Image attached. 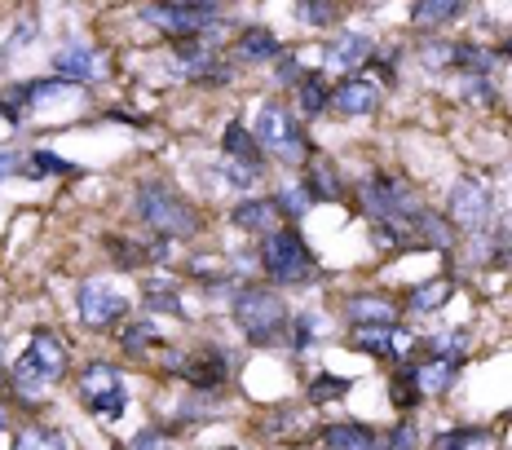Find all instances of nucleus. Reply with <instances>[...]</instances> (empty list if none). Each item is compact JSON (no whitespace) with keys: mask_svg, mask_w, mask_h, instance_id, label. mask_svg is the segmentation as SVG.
Segmentation results:
<instances>
[{"mask_svg":"<svg viewBox=\"0 0 512 450\" xmlns=\"http://www.w3.org/2000/svg\"><path fill=\"white\" fill-rule=\"evenodd\" d=\"M451 62L455 67H464V71H490V53L486 49H477V45H451Z\"/></svg>","mask_w":512,"mask_h":450,"instance_id":"nucleus-32","label":"nucleus"},{"mask_svg":"<svg viewBox=\"0 0 512 450\" xmlns=\"http://www.w3.org/2000/svg\"><path fill=\"white\" fill-rule=\"evenodd\" d=\"M234 49H239L243 62H274V58H279V40H274L270 27H248Z\"/></svg>","mask_w":512,"mask_h":450,"instance_id":"nucleus-19","label":"nucleus"},{"mask_svg":"<svg viewBox=\"0 0 512 450\" xmlns=\"http://www.w3.org/2000/svg\"><path fill=\"white\" fill-rule=\"evenodd\" d=\"M226 450H230V446H226Z\"/></svg>","mask_w":512,"mask_h":450,"instance_id":"nucleus-46","label":"nucleus"},{"mask_svg":"<svg viewBox=\"0 0 512 450\" xmlns=\"http://www.w3.org/2000/svg\"><path fill=\"white\" fill-rule=\"evenodd\" d=\"M221 146H226V155L234 159V164H248V168L261 173V146H256V137H248V128H243V124H226Z\"/></svg>","mask_w":512,"mask_h":450,"instance_id":"nucleus-21","label":"nucleus"},{"mask_svg":"<svg viewBox=\"0 0 512 450\" xmlns=\"http://www.w3.org/2000/svg\"><path fill=\"white\" fill-rule=\"evenodd\" d=\"M349 393V380H340V375H318L314 384H309V402H340Z\"/></svg>","mask_w":512,"mask_h":450,"instance_id":"nucleus-30","label":"nucleus"},{"mask_svg":"<svg viewBox=\"0 0 512 450\" xmlns=\"http://www.w3.org/2000/svg\"><path fill=\"white\" fill-rule=\"evenodd\" d=\"M120 345H124L128 353H151V349L164 345V340H159L155 323H133V327H124V331H120Z\"/></svg>","mask_w":512,"mask_h":450,"instance_id":"nucleus-26","label":"nucleus"},{"mask_svg":"<svg viewBox=\"0 0 512 450\" xmlns=\"http://www.w3.org/2000/svg\"><path fill=\"white\" fill-rule=\"evenodd\" d=\"M164 5H181V9H212V5H221V0H164Z\"/></svg>","mask_w":512,"mask_h":450,"instance_id":"nucleus-40","label":"nucleus"},{"mask_svg":"<svg viewBox=\"0 0 512 450\" xmlns=\"http://www.w3.org/2000/svg\"><path fill=\"white\" fill-rule=\"evenodd\" d=\"M53 71L58 75H67L71 84H89L93 80V49H84V45H67V49H58L53 53Z\"/></svg>","mask_w":512,"mask_h":450,"instance_id":"nucleus-17","label":"nucleus"},{"mask_svg":"<svg viewBox=\"0 0 512 450\" xmlns=\"http://www.w3.org/2000/svg\"><path fill=\"white\" fill-rule=\"evenodd\" d=\"M9 173H18V159H14V155H5V150H0V177H9Z\"/></svg>","mask_w":512,"mask_h":450,"instance_id":"nucleus-41","label":"nucleus"},{"mask_svg":"<svg viewBox=\"0 0 512 450\" xmlns=\"http://www.w3.org/2000/svg\"><path fill=\"white\" fill-rule=\"evenodd\" d=\"M292 327H296V336H292V345H296V349H305L309 340L318 336V331H314V327H318V318H314V314H301V318H296Z\"/></svg>","mask_w":512,"mask_h":450,"instance_id":"nucleus-37","label":"nucleus"},{"mask_svg":"<svg viewBox=\"0 0 512 450\" xmlns=\"http://www.w3.org/2000/svg\"><path fill=\"white\" fill-rule=\"evenodd\" d=\"M0 428H5V406H0Z\"/></svg>","mask_w":512,"mask_h":450,"instance_id":"nucleus-42","label":"nucleus"},{"mask_svg":"<svg viewBox=\"0 0 512 450\" xmlns=\"http://www.w3.org/2000/svg\"><path fill=\"white\" fill-rule=\"evenodd\" d=\"M27 173L31 177H71L76 168H71L67 159H58L53 150H36V155H31V164H27Z\"/></svg>","mask_w":512,"mask_h":450,"instance_id":"nucleus-29","label":"nucleus"},{"mask_svg":"<svg viewBox=\"0 0 512 450\" xmlns=\"http://www.w3.org/2000/svg\"><path fill=\"white\" fill-rule=\"evenodd\" d=\"M318 437L332 450H376L380 446V437L371 433L367 424H327Z\"/></svg>","mask_w":512,"mask_h":450,"instance_id":"nucleus-16","label":"nucleus"},{"mask_svg":"<svg viewBox=\"0 0 512 450\" xmlns=\"http://www.w3.org/2000/svg\"><path fill=\"white\" fill-rule=\"evenodd\" d=\"M349 345L362 349V353H371V358H398L411 340L402 336L393 323H358L354 336H349Z\"/></svg>","mask_w":512,"mask_h":450,"instance_id":"nucleus-11","label":"nucleus"},{"mask_svg":"<svg viewBox=\"0 0 512 450\" xmlns=\"http://www.w3.org/2000/svg\"><path fill=\"white\" fill-rule=\"evenodd\" d=\"M62 375H67V349H62V340L53 336V331H36L27 353L9 367V389L23 398V406H36L31 398H40L45 389H53Z\"/></svg>","mask_w":512,"mask_h":450,"instance_id":"nucleus-1","label":"nucleus"},{"mask_svg":"<svg viewBox=\"0 0 512 450\" xmlns=\"http://www.w3.org/2000/svg\"><path fill=\"white\" fill-rule=\"evenodd\" d=\"M279 212H287V217H301V212L309 208V190L305 186H287V190H279Z\"/></svg>","mask_w":512,"mask_h":450,"instance_id":"nucleus-34","label":"nucleus"},{"mask_svg":"<svg viewBox=\"0 0 512 450\" xmlns=\"http://www.w3.org/2000/svg\"><path fill=\"white\" fill-rule=\"evenodd\" d=\"M384 450H415L420 446V433H415V424L411 420H402V424H393L389 433H384Z\"/></svg>","mask_w":512,"mask_h":450,"instance_id":"nucleus-33","label":"nucleus"},{"mask_svg":"<svg viewBox=\"0 0 512 450\" xmlns=\"http://www.w3.org/2000/svg\"><path fill=\"white\" fill-rule=\"evenodd\" d=\"M446 296H451V278H437V283H424L415 287V296L407 300L411 314H429V309H442Z\"/></svg>","mask_w":512,"mask_h":450,"instance_id":"nucleus-25","label":"nucleus"},{"mask_svg":"<svg viewBox=\"0 0 512 450\" xmlns=\"http://www.w3.org/2000/svg\"><path fill=\"white\" fill-rule=\"evenodd\" d=\"M80 402L89 406L98 420H120L128 411V393H124V380L115 367L106 362H93V367L80 371Z\"/></svg>","mask_w":512,"mask_h":450,"instance_id":"nucleus-7","label":"nucleus"},{"mask_svg":"<svg viewBox=\"0 0 512 450\" xmlns=\"http://www.w3.org/2000/svg\"><path fill=\"white\" fill-rule=\"evenodd\" d=\"M490 437L482 433V428H455V433H442L437 437L433 450H486Z\"/></svg>","mask_w":512,"mask_h":450,"instance_id":"nucleus-27","label":"nucleus"},{"mask_svg":"<svg viewBox=\"0 0 512 450\" xmlns=\"http://www.w3.org/2000/svg\"><path fill=\"white\" fill-rule=\"evenodd\" d=\"M345 314L354 318V327L358 323H398V305H389V300H380V296H349Z\"/></svg>","mask_w":512,"mask_h":450,"instance_id":"nucleus-20","label":"nucleus"},{"mask_svg":"<svg viewBox=\"0 0 512 450\" xmlns=\"http://www.w3.org/2000/svg\"><path fill=\"white\" fill-rule=\"evenodd\" d=\"M137 217L151 225L155 234H164V239H195L204 230L199 212L186 199H177L164 181H142L137 186Z\"/></svg>","mask_w":512,"mask_h":450,"instance_id":"nucleus-3","label":"nucleus"},{"mask_svg":"<svg viewBox=\"0 0 512 450\" xmlns=\"http://www.w3.org/2000/svg\"><path fill=\"white\" fill-rule=\"evenodd\" d=\"M111 450H124V446H111Z\"/></svg>","mask_w":512,"mask_h":450,"instance_id":"nucleus-44","label":"nucleus"},{"mask_svg":"<svg viewBox=\"0 0 512 450\" xmlns=\"http://www.w3.org/2000/svg\"><path fill=\"white\" fill-rule=\"evenodd\" d=\"M133 450H164V437H159V433H151V428H146V433H137Z\"/></svg>","mask_w":512,"mask_h":450,"instance_id":"nucleus-39","label":"nucleus"},{"mask_svg":"<svg viewBox=\"0 0 512 450\" xmlns=\"http://www.w3.org/2000/svg\"><path fill=\"white\" fill-rule=\"evenodd\" d=\"M327 102H332V93H327V80H318V75H305V80H301V111L305 115H323Z\"/></svg>","mask_w":512,"mask_h":450,"instance_id":"nucleus-28","label":"nucleus"},{"mask_svg":"<svg viewBox=\"0 0 512 450\" xmlns=\"http://www.w3.org/2000/svg\"><path fill=\"white\" fill-rule=\"evenodd\" d=\"M420 398L424 393H420V380H415V362H402L398 375H393V406H398V411H411Z\"/></svg>","mask_w":512,"mask_h":450,"instance_id":"nucleus-24","label":"nucleus"},{"mask_svg":"<svg viewBox=\"0 0 512 450\" xmlns=\"http://www.w3.org/2000/svg\"><path fill=\"white\" fill-rule=\"evenodd\" d=\"M504 53H508V58H512V40H508V45H504Z\"/></svg>","mask_w":512,"mask_h":450,"instance_id":"nucleus-43","label":"nucleus"},{"mask_svg":"<svg viewBox=\"0 0 512 450\" xmlns=\"http://www.w3.org/2000/svg\"><path fill=\"white\" fill-rule=\"evenodd\" d=\"M332 106L345 115H371L380 106V84L367 80V75H349L345 84H336Z\"/></svg>","mask_w":512,"mask_h":450,"instance_id":"nucleus-12","label":"nucleus"},{"mask_svg":"<svg viewBox=\"0 0 512 450\" xmlns=\"http://www.w3.org/2000/svg\"><path fill=\"white\" fill-rule=\"evenodd\" d=\"M305 23L309 27H327L332 23V5H323V0H305Z\"/></svg>","mask_w":512,"mask_h":450,"instance_id":"nucleus-38","label":"nucleus"},{"mask_svg":"<svg viewBox=\"0 0 512 450\" xmlns=\"http://www.w3.org/2000/svg\"><path fill=\"white\" fill-rule=\"evenodd\" d=\"M146 23L159 27V31H168L173 40H195L199 31L208 27V14H199V9H181V5H151L146 9Z\"/></svg>","mask_w":512,"mask_h":450,"instance_id":"nucleus-10","label":"nucleus"},{"mask_svg":"<svg viewBox=\"0 0 512 450\" xmlns=\"http://www.w3.org/2000/svg\"><path fill=\"white\" fill-rule=\"evenodd\" d=\"M451 221L460 225V230H486V225H490V190L477 177L455 181V190H451Z\"/></svg>","mask_w":512,"mask_h":450,"instance_id":"nucleus-9","label":"nucleus"},{"mask_svg":"<svg viewBox=\"0 0 512 450\" xmlns=\"http://www.w3.org/2000/svg\"><path fill=\"white\" fill-rule=\"evenodd\" d=\"M323 5H332V0H323Z\"/></svg>","mask_w":512,"mask_h":450,"instance_id":"nucleus-45","label":"nucleus"},{"mask_svg":"<svg viewBox=\"0 0 512 450\" xmlns=\"http://www.w3.org/2000/svg\"><path fill=\"white\" fill-rule=\"evenodd\" d=\"M14 450H67L62 437L53 428H27V433L14 437Z\"/></svg>","mask_w":512,"mask_h":450,"instance_id":"nucleus-31","label":"nucleus"},{"mask_svg":"<svg viewBox=\"0 0 512 450\" xmlns=\"http://www.w3.org/2000/svg\"><path fill=\"white\" fill-rule=\"evenodd\" d=\"M460 9H464V0H415V27L420 31L442 27V23H451Z\"/></svg>","mask_w":512,"mask_h":450,"instance_id":"nucleus-22","label":"nucleus"},{"mask_svg":"<svg viewBox=\"0 0 512 450\" xmlns=\"http://www.w3.org/2000/svg\"><path fill=\"white\" fill-rule=\"evenodd\" d=\"M252 137H256V146L270 150V155H279V159H292V164L309 159L305 128H301V120H296L283 102H261V106H256Z\"/></svg>","mask_w":512,"mask_h":450,"instance_id":"nucleus-4","label":"nucleus"},{"mask_svg":"<svg viewBox=\"0 0 512 450\" xmlns=\"http://www.w3.org/2000/svg\"><path fill=\"white\" fill-rule=\"evenodd\" d=\"M261 265L274 283L283 287H296V283H309L314 278V256H309L305 239L296 230H270L261 239Z\"/></svg>","mask_w":512,"mask_h":450,"instance_id":"nucleus-5","label":"nucleus"},{"mask_svg":"<svg viewBox=\"0 0 512 450\" xmlns=\"http://www.w3.org/2000/svg\"><path fill=\"white\" fill-rule=\"evenodd\" d=\"M177 371L186 375L195 389H217V384L230 375V371H226V353H221V349H199V353H190V358L181 362Z\"/></svg>","mask_w":512,"mask_h":450,"instance_id":"nucleus-13","label":"nucleus"},{"mask_svg":"<svg viewBox=\"0 0 512 450\" xmlns=\"http://www.w3.org/2000/svg\"><path fill=\"white\" fill-rule=\"evenodd\" d=\"M230 221L239 225V230L270 234V225H279V203H274V199H248V203H239V208H234Z\"/></svg>","mask_w":512,"mask_h":450,"instance_id":"nucleus-18","label":"nucleus"},{"mask_svg":"<svg viewBox=\"0 0 512 450\" xmlns=\"http://www.w3.org/2000/svg\"><path fill=\"white\" fill-rule=\"evenodd\" d=\"M323 58H327V67H362V62L376 58V40L362 36V31H340Z\"/></svg>","mask_w":512,"mask_h":450,"instance_id":"nucleus-14","label":"nucleus"},{"mask_svg":"<svg viewBox=\"0 0 512 450\" xmlns=\"http://www.w3.org/2000/svg\"><path fill=\"white\" fill-rule=\"evenodd\" d=\"M305 190H309V199H336V195H340V177H336V168H332V164H323V159H314V164H309Z\"/></svg>","mask_w":512,"mask_h":450,"instance_id":"nucleus-23","label":"nucleus"},{"mask_svg":"<svg viewBox=\"0 0 512 450\" xmlns=\"http://www.w3.org/2000/svg\"><path fill=\"white\" fill-rule=\"evenodd\" d=\"M362 208L376 217L384 230H393L398 234V243H411V230H415V221L424 217V203L411 195L407 186H402L398 177H384V173H376L362 186Z\"/></svg>","mask_w":512,"mask_h":450,"instance_id":"nucleus-2","label":"nucleus"},{"mask_svg":"<svg viewBox=\"0 0 512 450\" xmlns=\"http://www.w3.org/2000/svg\"><path fill=\"white\" fill-rule=\"evenodd\" d=\"M415 380H420V393H446L455 380H460V358L433 353L429 362H415Z\"/></svg>","mask_w":512,"mask_h":450,"instance_id":"nucleus-15","label":"nucleus"},{"mask_svg":"<svg viewBox=\"0 0 512 450\" xmlns=\"http://www.w3.org/2000/svg\"><path fill=\"white\" fill-rule=\"evenodd\" d=\"M234 318H239V327L248 331L252 345H274L279 331L287 327L283 300L274 292H265V287H248V292H239V300H234Z\"/></svg>","mask_w":512,"mask_h":450,"instance_id":"nucleus-6","label":"nucleus"},{"mask_svg":"<svg viewBox=\"0 0 512 450\" xmlns=\"http://www.w3.org/2000/svg\"><path fill=\"white\" fill-rule=\"evenodd\" d=\"M146 309H164V314H173V318H186V305H181V300H173V292H164V287L146 292Z\"/></svg>","mask_w":512,"mask_h":450,"instance_id":"nucleus-35","label":"nucleus"},{"mask_svg":"<svg viewBox=\"0 0 512 450\" xmlns=\"http://www.w3.org/2000/svg\"><path fill=\"white\" fill-rule=\"evenodd\" d=\"M76 309L89 327H115L128 314V296L111 283V278H89V283H80V292H76Z\"/></svg>","mask_w":512,"mask_h":450,"instance_id":"nucleus-8","label":"nucleus"},{"mask_svg":"<svg viewBox=\"0 0 512 450\" xmlns=\"http://www.w3.org/2000/svg\"><path fill=\"white\" fill-rule=\"evenodd\" d=\"M106 248H111V256H120V265H142L146 261V252L133 248L128 239H106Z\"/></svg>","mask_w":512,"mask_h":450,"instance_id":"nucleus-36","label":"nucleus"}]
</instances>
